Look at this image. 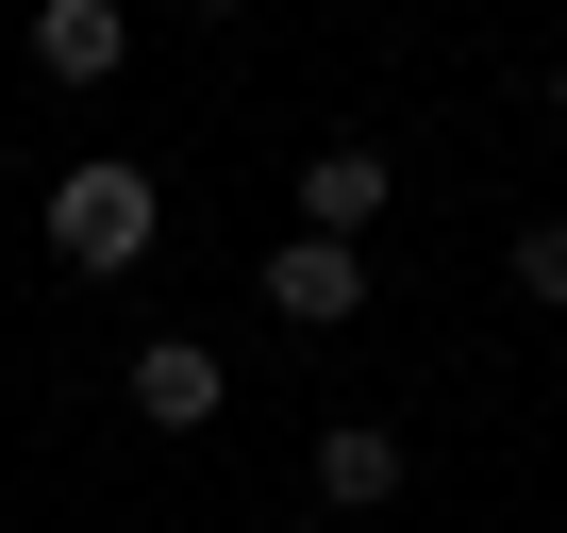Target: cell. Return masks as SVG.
Listing matches in <instances>:
<instances>
[{
  "instance_id": "ba28073f",
  "label": "cell",
  "mask_w": 567,
  "mask_h": 533,
  "mask_svg": "<svg viewBox=\"0 0 567 533\" xmlns=\"http://www.w3.org/2000/svg\"><path fill=\"white\" fill-rule=\"evenodd\" d=\"M184 18H250V0H184Z\"/></svg>"
},
{
  "instance_id": "9c48e42d",
  "label": "cell",
  "mask_w": 567,
  "mask_h": 533,
  "mask_svg": "<svg viewBox=\"0 0 567 533\" xmlns=\"http://www.w3.org/2000/svg\"><path fill=\"white\" fill-rule=\"evenodd\" d=\"M550 117H567V67H550Z\"/></svg>"
},
{
  "instance_id": "277c9868",
  "label": "cell",
  "mask_w": 567,
  "mask_h": 533,
  "mask_svg": "<svg viewBox=\"0 0 567 533\" xmlns=\"http://www.w3.org/2000/svg\"><path fill=\"white\" fill-rule=\"evenodd\" d=\"M384 184H401V167H384L368 134H334V150H301V233H334V250H351V233L384 217Z\"/></svg>"
},
{
  "instance_id": "6da1fadb",
  "label": "cell",
  "mask_w": 567,
  "mask_h": 533,
  "mask_svg": "<svg viewBox=\"0 0 567 533\" xmlns=\"http://www.w3.org/2000/svg\"><path fill=\"white\" fill-rule=\"evenodd\" d=\"M151 217H167V200H151V167H134V150H84V167L51 184V250L84 266V284H117V266H151Z\"/></svg>"
},
{
  "instance_id": "5b68a950",
  "label": "cell",
  "mask_w": 567,
  "mask_h": 533,
  "mask_svg": "<svg viewBox=\"0 0 567 533\" xmlns=\"http://www.w3.org/2000/svg\"><path fill=\"white\" fill-rule=\"evenodd\" d=\"M117 51H134L117 0H34V67H51V84H117Z\"/></svg>"
},
{
  "instance_id": "52a82bcc",
  "label": "cell",
  "mask_w": 567,
  "mask_h": 533,
  "mask_svg": "<svg viewBox=\"0 0 567 533\" xmlns=\"http://www.w3.org/2000/svg\"><path fill=\"white\" fill-rule=\"evenodd\" d=\"M501 266H517V301H534V317H567V217H534Z\"/></svg>"
},
{
  "instance_id": "7a4b0ae2",
  "label": "cell",
  "mask_w": 567,
  "mask_h": 533,
  "mask_svg": "<svg viewBox=\"0 0 567 533\" xmlns=\"http://www.w3.org/2000/svg\"><path fill=\"white\" fill-rule=\"evenodd\" d=\"M250 284H267V317H284V334H351V317H368V250H334V233H284Z\"/></svg>"
},
{
  "instance_id": "8992f818",
  "label": "cell",
  "mask_w": 567,
  "mask_h": 533,
  "mask_svg": "<svg viewBox=\"0 0 567 533\" xmlns=\"http://www.w3.org/2000/svg\"><path fill=\"white\" fill-rule=\"evenodd\" d=\"M318 500H334V516H384V500H401V433H384V417H334V433H318Z\"/></svg>"
},
{
  "instance_id": "3957f363",
  "label": "cell",
  "mask_w": 567,
  "mask_h": 533,
  "mask_svg": "<svg viewBox=\"0 0 567 533\" xmlns=\"http://www.w3.org/2000/svg\"><path fill=\"white\" fill-rule=\"evenodd\" d=\"M134 417H151V433H217V417H234V367H217L200 334H151V351H134Z\"/></svg>"
}]
</instances>
